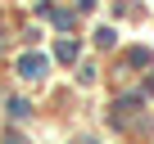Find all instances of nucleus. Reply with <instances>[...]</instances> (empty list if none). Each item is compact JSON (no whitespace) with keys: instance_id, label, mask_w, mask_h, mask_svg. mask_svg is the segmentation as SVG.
Listing matches in <instances>:
<instances>
[{"instance_id":"1","label":"nucleus","mask_w":154,"mask_h":144,"mask_svg":"<svg viewBox=\"0 0 154 144\" xmlns=\"http://www.w3.org/2000/svg\"><path fill=\"white\" fill-rule=\"evenodd\" d=\"M18 72H23V77H41V72H45V54H23L18 59Z\"/></svg>"},{"instance_id":"2","label":"nucleus","mask_w":154,"mask_h":144,"mask_svg":"<svg viewBox=\"0 0 154 144\" xmlns=\"http://www.w3.org/2000/svg\"><path fill=\"white\" fill-rule=\"evenodd\" d=\"M54 59L72 63V59H77V41H59V45H54Z\"/></svg>"},{"instance_id":"3","label":"nucleus","mask_w":154,"mask_h":144,"mask_svg":"<svg viewBox=\"0 0 154 144\" xmlns=\"http://www.w3.org/2000/svg\"><path fill=\"white\" fill-rule=\"evenodd\" d=\"M127 63H136V68H145V63H149V50H131V54H127Z\"/></svg>"},{"instance_id":"4","label":"nucleus","mask_w":154,"mask_h":144,"mask_svg":"<svg viewBox=\"0 0 154 144\" xmlns=\"http://www.w3.org/2000/svg\"><path fill=\"white\" fill-rule=\"evenodd\" d=\"M77 9H95V0H77Z\"/></svg>"}]
</instances>
